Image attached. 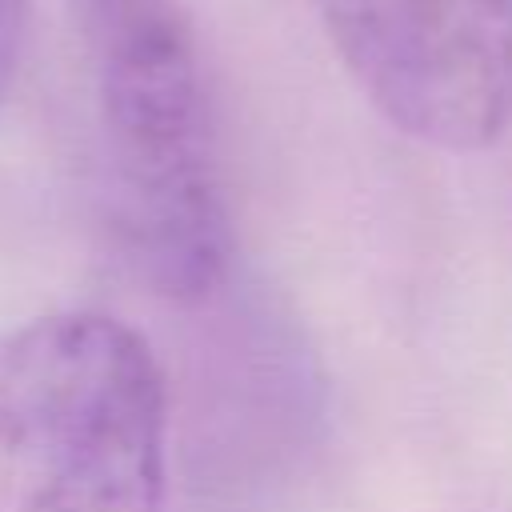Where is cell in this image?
Instances as JSON below:
<instances>
[{
    "label": "cell",
    "instance_id": "6da1fadb",
    "mask_svg": "<svg viewBox=\"0 0 512 512\" xmlns=\"http://www.w3.org/2000/svg\"><path fill=\"white\" fill-rule=\"evenodd\" d=\"M80 32L104 220L156 292L200 300L228 264V208L196 28L180 0H80Z\"/></svg>",
    "mask_w": 512,
    "mask_h": 512
},
{
    "label": "cell",
    "instance_id": "7a4b0ae2",
    "mask_svg": "<svg viewBox=\"0 0 512 512\" xmlns=\"http://www.w3.org/2000/svg\"><path fill=\"white\" fill-rule=\"evenodd\" d=\"M168 388L108 312H44L0 336V512H164Z\"/></svg>",
    "mask_w": 512,
    "mask_h": 512
},
{
    "label": "cell",
    "instance_id": "3957f363",
    "mask_svg": "<svg viewBox=\"0 0 512 512\" xmlns=\"http://www.w3.org/2000/svg\"><path fill=\"white\" fill-rule=\"evenodd\" d=\"M344 72L408 140L484 152L512 124V0H312Z\"/></svg>",
    "mask_w": 512,
    "mask_h": 512
},
{
    "label": "cell",
    "instance_id": "277c9868",
    "mask_svg": "<svg viewBox=\"0 0 512 512\" xmlns=\"http://www.w3.org/2000/svg\"><path fill=\"white\" fill-rule=\"evenodd\" d=\"M28 40V0H0V104L12 92Z\"/></svg>",
    "mask_w": 512,
    "mask_h": 512
}]
</instances>
